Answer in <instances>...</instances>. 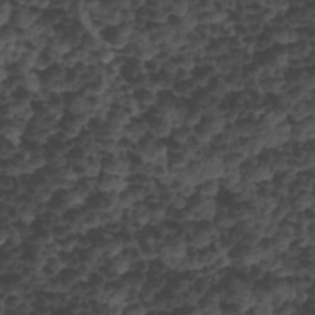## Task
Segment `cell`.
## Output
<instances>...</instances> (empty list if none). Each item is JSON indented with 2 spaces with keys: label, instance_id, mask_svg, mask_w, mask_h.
Returning a JSON list of instances; mask_svg holds the SVG:
<instances>
[{
  "label": "cell",
  "instance_id": "obj_1",
  "mask_svg": "<svg viewBox=\"0 0 315 315\" xmlns=\"http://www.w3.org/2000/svg\"><path fill=\"white\" fill-rule=\"evenodd\" d=\"M43 14L37 10L36 8H20V9L14 10L10 26L15 30H29L32 25L42 19Z\"/></svg>",
  "mask_w": 315,
  "mask_h": 315
},
{
  "label": "cell",
  "instance_id": "obj_2",
  "mask_svg": "<svg viewBox=\"0 0 315 315\" xmlns=\"http://www.w3.org/2000/svg\"><path fill=\"white\" fill-rule=\"evenodd\" d=\"M314 138L315 116H310L302 122L292 124L291 142L295 144H308V143H314Z\"/></svg>",
  "mask_w": 315,
  "mask_h": 315
},
{
  "label": "cell",
  "instance_id": "obj_3",
  "mask_svg": "<svg viewBox=\"0 0 315 315\" xmlns=\"http://www.w3.org/2000/svg\"><path fill=\"white\" fill-rule=\"evenodd\" d=\"M65 111L69 116H79L91 111L90 99L85 98L79 93L65 94Z\"/></svg>",
  "mask_w": 315,
  "mask_h": 315
},
{
  "label": "cell",
  "instance_id": "obj_4",
  "mask_svg": "<svg viewBox=\"0 0 315 315\" xmlns=\"http://www.w3.org/2000/svg\"><path fill=\"white\" fill-rule=\"evenodd\" d=\"M149 135V121L145 116L143 117L133 118L131 124L124 128V137L133 140L135 143H139Z\"/></svg>",
  "mask_w": 315,
  "mask_h": 315
},
{
  "label": "cell",
  "instance_id": "obj_5",
  "mask_svg": "<svg viewBox=\"0 0 315 315\" xmlns=\"http://www.w3.org/2000/svg\"><path fill=\"white\" fill-rule=\"evenodd\" d=\"M146 118L149 121V137L154 138L155 140L170 139L174 129L168 118Z\"/></svg>",
  "mask_w": 315,
  "mask_h": 315
},
{
  "label": "cell",
  "instance_id": "obj_6",
  "mask_svg": "<svg viewBox=\"0 0 315 315\" xmlns=\"http://www.w3.org/2000/svg\"><path fill=\"white\" fill-rule=\"evenodd\" d=\"M315 116V101L314 99H310L308 101L297 102L293 105L291 111L288 112V120L292 123L302 122L305 118Z\"/></svg>",
  "mask_w": 315,
  "mask_h": 315
},
{
  "label": "cell",
  "instance_id": "obj_7",
  "mask_svg": "<svg viewBox=\"0 0 315 315\" xmlns=\"http://www.w3.org/2000/svg\"><path fill=\"white\" fill-rule=\"evenodd\" d=\"M158 140L151 137H146L143 140H140L138 145V151L135 155L139 156V159L144 163H155L159 158V151H158Z\"/></svg>",
  "mask_w": 315,
  "mask_h": 315
},
{
  "label": "cell",
  "instance_id": "obj_8",
  "mask_svg": "<svg viewBox=\"0 0 315 315\" xmlns=\"http://www.w3.org/2000/svg\"><path fill=\"white\" fill-rule=\"evenodd\" d=\"M132 121H133V116L131 115L128 110L116 106V105H112L110 107L109 115H107V123L126 128L128 124H131Z\"/></svg>",
  "mask_w": 315,
  "mask_h": 315
},
{
  "label": "cell",
  "instance_id": "obj_9",
  "mask_svg": "<svg viewBox=\"0 0 315 315\" xmlns=\"http://www.w3.org/2000/svg\"><path fill=\"white\" fill-rule=\"evenodd\" d=\"M222 192L220 180H204L200 186H197V195L208 200H218Z\"/></svg>",
  "mask_w": 315,
  "mask_h": 315
},
{
  "label": "cell",
  "instance_id": "obj_10",
  "mask_svg": "<svg viewBox=\"0 0 315 315\" xmlns=\"http://www.w3.org/2000/svg\"><path fill=\"white\" fill-rule=\"evenodd\" d=\"M200 128H202L203 131L208 132L212 137L223 133V131L226 127V121L224 117L222 116H213V117H204L203 121L201 122Z\"/></svg>",
  "mask_w": 315,
  "mask_h": 315
},
{
  "label": "cell",
  "instance_id": "obj_11",
  "mask_svg": "<svg viewBox=\"0 0 315 315\" xmlns=\"http://www.w3.org/2000/svg\"><path fill=\"white\" fill-rule=\"evenodd\" d=\"M20 82V88L30 91L31 94L38 93L42 89V79H41V74L37 73L36 70L27 71L24 76L19 78Z\"/></svg>",
  "mask_w": 315,
  "mask_h": 315
},
{
  "label": "cell",
  "instance_id": "obj_12",
  "mask_svg": "<svg viewBox=\"0 0 315 315\" xmlns=\"http://www.w3.org/2000/svg\"><path fill=\"white\" fill-rule=\"evenodd\" d=\"M292 209L295 212H304L308 209H313L315 206L314 192L302 191L299 195L291 198Z\"/></svg>",
  "mask_w": 315,
  "mask_h": 315
},
{
  "label": "cell",
  "instance_id": "obj_13",
  "mask_svg": "<svg viewBox=\"0 0 315 315\" xmlns=\"http://www.w3.org/2000/svg\"><path fill=\"white\" fill-rule=\"evenodd\" d=\"M197 90L198 89L196 88L195 83L192 82V79H190L186 80V82H176L173 94L176 96L178 100L191 101V99Z\"/></svg>",
  "mask_w": 315,
  "mask_h": 315
},
{
  "label": "cell",
  "instance_id": "obj_14",
  "mask_svg": "<svg viewBox=\"0 0 315 315\" xmlns=\"http://www.w3.org/2000/svg\"><path fill=\"white\" fill-rule=\"evenodd\" d=\"M275 178V173L271 169L269 163L264 162V160L259 159L258 165L254 169L253 174H251V180L255 184H262V182L272 181Z\"/></svg>",
  "mask_w": 315,
  "mask_h": 315
},
{
  "label": "cell",
  "instance_id": "obj_15",
  "mask_svg": "<svg viewBox=\"0 0 315 315\" xmlns=\"http://www.w3.org/2000/svg\"><path fill=\"white\" fill-rule=\"evenodd\" d=\"M134 98L137 99L139 107L144 112V115L149 112V110L153 109L158 102V94L148 89L135 91Z\"/></svg>",
  "mask_w": 315,
  "mask_h": 315
},
{
  "label": "cell",
  "instance_id": "obj_16",
  "mask_svg": "<svg viewBox=\"0 0 315 315\" xmlns=\"http://www.w3.org/2000/svg\"><path fill=\"white\" fill-rule=\"evenodd\" d=\"M140 74H146L144 70V63H142L138 59H131L126 63L122 71H121V75L122 78L126 80L127 83H131L132 80L137 78Z\"/></svg>",
  "mask_w": 315,
  "mask_h": 315
},
{
  "label": "cell",
  "instance_id": "obj_17",
  "mask_svg": "<svg viewBox=\"0 0 315 315\" xmlns=\"http://www.w3.org/2000/svg\"><path fill=\"white\" fill-rule=\"evenodd\" d=\"M234 128L239 139H249L256 135V121H254L253 118L240 120L234 124Z\"/></svg>",
  "mask_w": 315,
  "mask_h": 315
},
{
  "label": "cell",
  "instance_id": "obj_18",
  "mask_svg": "<svg viewBox=\"0 0 315 315\" xmlns=\"http://www.w3.org/2000/svg\"><path fill=\"white\" fill-rule=\"evenodd\" d=\"M107 264H109V266L111 267L112 270H115L116 272L120 276H122V277H124L127 273H129L133 270V265H132V262L123 255V253L121 254V255L115 256V258L112 259H107Z\"/></svg>",
  "mask_w": 315,
  "mask_h": 315
},
{
  "label": "cell",
  "instance_id": "obj_19",
  "mask_svg": "<svg viewBox=\"0 0 315 315\" xmlns=\"http://www.w3.org/2000/svg\"><path fill=\"white\" fill-rule=\"evenodd\" d=\"M206 90L208 91V94L212 98L218 99V100L220 101L225 100V99H228L229 95H230V94L228 93V90H226L224 80H223L222 76H217V78L212 79V82L209 83L208 88H207Z\"/></svg>",
  "mask_w": 315,
  "mask_h": 315
},
{
  "label": "cell",
  "instance_id": "obj_20",
  "mask_svg": "<svg viewBox=\"0 0 315 315\" xmlns=\"http://www.w3.org/2000/svg\"><path fill=\"white\" fill-rule=\"evenodd\" d=\"M261 118L266 121L272 128H275L276 126H278L280 123L288 120V115L284 111H282V110L277 109V107L272 106L271 109L266 110V112L264 113V116Z\"/></svg>",
  "mask_w": 315,
  "mask_h": 315
},
{
  "label": "cell",
  "instance_id": "obj_21",
  "mask_svg": "<svg viewBox=\"0 0 315 315\" xmlns=\"http://www.w3.org/2000/svg\"><path fill=\"white\" fill-rule=\"evenodd\" d=\"M203 118H204V115H203L202 109H200V107L190 104V110H189V112H187L186 118H185V126L190 127V128H192V129L197 128V127L201 124V122L203 121Z\"/></svg>",
  "mask_w": 315,
  "mask_h": 315
},
{
  "label": "cell",
  "instance_id": "obj_22",
  "mask_svg": "<svg viewBox=\"0 0 315 315\" xmlns=\"http://www.w3.org/2000/svg\"><path fill=\"white\" fill-rule=\"evenodd\" d=\"M83 225H84V228L87 229L88 233L102 228L101 212H90L85 209V215H84V220H83Z\"/></svg>",
  "mask_w": 315,
  "mask_h": 315
},
{
  "label": "cell",
  "instance_id": "obj_23",
  "mask_svg": "<svg viewBox=\"0 0 315 315\" xmlns=\"http://www.w3.org/2000/svg\"><path fill=\"white\" fill-rule=\"evenodd\" d=\"M219 255L220 254L213 247H209L204 249V250L198 251V259H200L201 265H202V270L206 269V267L214 266L215 261H217Z\"/></svg>",
  "mask_w": 315,
  "mask_h": 315
},
{
  "label": "cell",
  "instance_id": "obj_24",
  "mask_svg": "<svg viewBox=\"0 0 315 315\" xmlns=\"http://www.w3.org/2000/svg\"><path fill=\"white\" fill-rule=\"evenodd\" d=\"M191 12V2H187V0H178V2L171 3V9H170V15L174 18L182 19L186 18Z\"/></svg>",
  "mask_w": 315,
  "mask_h": 315
},
{
  "label": "cell",
  "instance_id": "obj_25",
  "mask_svg": "<svg viewBox=\"0 0 315 315\" xmlns=\"http://www.w3.org/2000/svg\"><path fill=\"white\" fill-rule=\"evenodd\" d=\"M298 185L300 186L302 191L305 192H314V186H315V178H314V171H303V173L297 174V180Z\"/></svg>",
  "mask_w": 315,
  "mask_h": 315
},
{
  "label": "cell",
  "instance_id": "obj_26",
  "mask_svg": "<svg viewBox=\"0 0 315 315\" xmlns=\"http://www.w3.org/2000/svg\"><path fill=\"white\" fill-rule=\"evenodd\" d=\"M27 165H29L30 170L32 173H40L43 169H46L48 167V163H47V158L45 155V153H36L31 154L27 160Z\"/></svg>",
  "mask_w": 315,
  "mask_h": 315
},
{
  "label": "cell",
  "instance_id": "obj_27",
  "mask_svg": "<svg viewBox=\"0 0 315 315\" xmlns=\"http://www.w3.org/2000/svg\"><path fill=\"white\" fill-rule=\"evenodd\" d=\"M193 133H195V129L190 128V127H187V126H182L180 127V128L174 129L173 133H171L170 139L174 140V142L180 143V144L185 145L193 137Z\"/></svg>",
  "mask_w": 315,
  "mask_h": 315
},
{
  "label": "cell",
  "instance_id": "obj_28",
  "mask_svg": "<svg viewBox=\"0 0 315 315\" xmlns=\"http://www.w3.org/2000/svg\"><path fill=\"white\" fill-rule=\"evenodd\" d=\"M20 146L14 144L10 140L2 138V143H0V159L2 160H12L19 153Z\"/></svg>",
  "mask_w": 315,
  "mask_h": 315
},
{
  "label": "cell",
  "instance_id": "obj_29",
  "mask_svg": "<svg viewBox=\"0 0 315 315\" xmlns=\"http://www.w3.org/2000/svg\"><path fill=\"white\" fill-rule=\"evenodd\" d=\"M270 242L276 254H284L289 245H291L293 239L289 237L283 235V234H281V233H277L275 237L272 238V239H270Z\"/></svg>",
  "mask_w": 315,
  "mask_h": 315
},
{
  "label": "cell",
  "instance_id": "obj_30",
  "mask_svg": "<svg viewBox=\"0 0 315 315\" xmlns=\"http://www.w3.org/2000/svg\"><path fill=\"white\" fill-rule=\"evenodd\" d=\"M213 223L223 233L230 230L231 228L237 225V220L234 219V217H231L230 213H218Z\"/></svg>",
  "mask_w": 315,
  "mask_h": 315
},
{
  "label": "cell",
  "instance_id": "obj_31",
  "mask_svg": "<svg viewBox=\"0 0 315 315\" xmlns=\"http://www.w3.org/2000/svg\"><path fill=\"white\" fill-rule=\"evenodd\" d=\"M190 162L189 159L184 153H176V154H169V168L171 171H179L184 170L189 167Z\"/></svg>",
  "mask_w": 315,
  "mask_h": 315
},
{
  "label": "cell",
  "instance_id": "obj_32",
  "mask_svg": "<svg viewBox=\"0 0 315 315\" xmlns=\"http://www.w3.org/2000/svg\"><path fill=\"white\" fill-rule=\"evenodd\" d=\"M117 54H118V52H116L115 49L110 48L109 46H105L104 48L100 49V51L96 52L95 56H96V59H98L99 64L106 67V65L112 64L115 58L117 57Z\"/></svg>",
  "mask_w": 315,
  "mask_h": 315
},
{
  "label": "cell",
  "instance_id": "obj_33",
  "mask_svg": "<svg viewBox=\"0 0 315 315\" xmlns=\"http://www.w3.org/2000/svg\"><path fill=\"white\" fill-rule=\"evenodd\" d=\"M14 7L13 3L9 0H4L0 4V26L5 27L9 26L10 21H12L13 14H14Z\"/></svg>",
  "mask_w": 315,
  "mask_h": 315
},
{
  "label": "cell",
  "instance_id": "obj_34",
  "mask_svg": "<svg viewBox=\"0 0 315 315\" xmlns=\"http://www.w3.org/2000/svg\"><path fill=\"white\" fill-rule=\"evenodd\" d=\"M129 43L135 46L137 48H142V47L148 46L150 43V35L148 34L145 29H135Z\"/></svg>",
  "mask_w": 315,
  "mask_h": 315
},
{
  "label": "cell",
  "instance_id": "obj_35",
  "mask_svg": "<svg viewBox=\"0 0 315 315\" xmlns=\"http://www.w3.org/2000/svg\"><path fill=\"white\" fill-rule=\"evenodd\" d=\"M159 52H160L159 48H156V47H154L153 45H150V43H149L148 46L142 47V48H138L137 58H135V59L140 60L142 63L149 62V60L154 59V58L158 56V53H159Z\"/></svg>",
  "mask_w": 315,
  "mask_h": 315
},
{
  "label": "cell",
  "instance_id": "obj_36",
  "mask_svg": "<svg viewBox=\"0 0 315 315\" xmlns=\"http://www.w3.org/2000/svg\"><path fill=\"white\" fill-rule=\"evenodd\" d=\"M102 21L107 27H118L121 24H123L122 12L118 9L109 10L102 19Z\"/></svg>",
  "mask_w": 315,
  "mask_h": 315
},
{
  "label": "cell",
  "instance_id": "obj_37",
  "mask_svg": "<svg viewBox=\"0 0 315 315\" xmlns=\"http://www.w3.org/2000/svg\"><path fill=\"white\" fill-rule=\"evenodd\" d=\"M16 42H18V30H15L10 25L9 26L2 27V32H0V46Z\"/></svg>",
  "mask_w": 315,
  "mask_h": 315
},
{
  "label": "cell",
  "instance_id": "obj_38",
  "mask_svg": "<svg viewBox=\"0 0 315 315\" xmlns=\"http://www.w3.org/2000/svg\"><path fill=\"white\" fill-rule=\"evenodd\" d=\"M135 203H137V201H135L132 192L129 191V189H127L126 191L120 193V197H118V206H120L121 208H123L124 211L133 208Z\"/></svg>",
  "mask_w": 315,
  "mask_h": 315
},
{
  "label": "cell",
  "instance_id": "obj_39",
  "mask_svg": "<svg viewBox=\"0 0 315 315\" xmlns=\"http://www.w3.org/2000/svg\"><path fill=\"white\" fill-rule=\"evenodd\" d=\"M245 158L238 153H229L224 159H223V164L225 168L229 169H239L242 164L244 163Z\"/></svg>",
  "mask_w": 315,
  "mask_h": 315
},
{
  "label": "cell",
  "instance_id": "obj_40",
  "mask_svg": "<svg viewBox=\"0 0 315 315\" xmlns=\"http://www.w3.org/2000/svg\"><path fill=\"white\" fill-rule=\"evenodd\" d=\"M158 294H159V292H158L148 281H146V283L142 287V289H140V298H142V302H144L146 304H150L153 302Z\"/></svg>",
  "mask_w": 315,
  "mask_h": 315
},
{
  "label": "cell",
  "instance_id": "obj_41",
  "mask_svg": "<svg viewBox=\"0 0 315 315\" xmlns=\"http://www.w3.org/2000/svg\"><path fill=\"white\" fill-rule=\"evenodd\" d=\"M149 313L148 304L144 302H138L134 304H127L126 309H124V314L131 315H143Z\"/></svg>",
  "mask_w": 315,
  "mask_h": 315
},
{
  "label": "cell",
  "instance_id": "obj_42",
  "mask_svg": "<svg viewBox=\"0 0 315 315\" xmlns=\"http://www.w3.org/2000/svg\"><path fill=\"white\" fill-rule=\"evenodd\" d=\"M129 191L132 192L133 197L135 198V201L138 202H144L146 196H148V189L144 186V185H129Z\"/></svg>",
  "mask_w": 315,
  "mask_h": 315
},
{
  "label": "cell",
  "instance_id": "obj_43",
  "mask_svg": "<svg viewBox=\"0 0 315 315\" xmlns=\"http://www.w3.org/2000/svg\"><path fill=\"white\" fill-rule=\"evenodd\" d=\"M176 60H178L179 68L182 69V70H187L193 73V70L196 69V62L193 56H178L176 57Z\"/></svg>",
  "mask_w": 315,
  "mask_h": 315
},
{
  "label": "cell",
  "instance_id": "obj_44",
  "mask_svg": "<svg viewBox=\"0 0 315 315\" xmlns=\"http://www.w3.org/2000/svg\"><path fill=\"white\" fill-rule=\"evenodd\" d=\"M269 273L266 272L264 269H262L260 265H255V266H251L250 270H249L248 276L251 278L254 282H260V281H264L265 278L267 277Z\"/></svg>",
  "mask_w": 315,
  "mask_h": 315
},
{
  "label": "cell",
  "instance_id": "obj_45",
  "mask_svg": "<svg viewBox=\"0 0 315 315\" xmlns=\"http://www.w3.org/2000/svg\"><path fill=\"white\" fill-rule=\"evenodd\" d=\"M169 271H168L167 265L164 264V261L160 259L154 260L150 262V271H149V275H168Z\"/></svg>",
  "mask_w": 315,
  "mask_h": 315
},
{
  "label": "cell",
  "instance_id": "obj_46",
  "mask_svg": "<svg viewBox=\"0 0 315 315\" xmlns=\"http://www.w3.org/2000/svg\"><path fill=\"white\" fill-rule=\"evenodd\" d=\"M179 70H180V68H179L176 58H170V59L168 60V62H165L162 67V73L168 74V75L171 76H176Z\"/></svg>",
  "mask_w": 315,
  "mask_h": 315
},
{
  "label": "cell",
  "instance_id": "obj_47",
  "mask_svg": "<svg viewBox=\"0 0 315 315\" xmlns=\"http://www.w3.org/2000/svg\"><path fill=\"white\" fill-rule=\"evenodd\" d=\"M140 254H142V258L146 260V261H154V260L159 259L158 256V250L156 247H149V245H139Z\"/></svg>",
  "mask_w": 315,
  "mask_h": 315
},
{
  "label": "cell",
  "instance_id": "obj_48",
  "mask_svg": "<svg viewBox=\"0 0 315 315\" xmlns=\"http://www.w3.org/2000/svg\"><path fill=\"white\" fill-rule=\"evenodd\" d=\"M162 67L163 64L156 59V58L144 63V70L148 75H156V74H160L162 73Z\"/></svg>",
  "mask_w": 315,
  "mask_h": 315
},
{
  "label": "cell",
  "instance_id": "obj_49",
  "mask_svg": "<svg viewBox=\"0 0 315 315\" xmlns=\"http://www.w3.org/2000/svg\"><path fill=\"white\" fill-rule=\"evenodd\" d=\"M255 225H256V219L254 217H251V215H249V217L244 218V219L238 220L237 222L238 228H239L242 231H244V233H249V231L253 230V229L255 228Z\"/></svg>",
  "mask_w": 315,
  "mask_h": 315
},
{
  "label": "cell",
  "instance_id": "obj_50",
  "mask_svg": "<svg viewBox=\"0 0 315 315\" xmlns=\"http://www.w3.org/2000/svg\"><path fill=\"white\" fill-rule=\"evenodd\" d=\"M277 233H278V224H277V223H275V222H271L270 224L264 225L261 228V237H262V239L270 240V239H272V238L275 237Z\"/></svg>",
  "mask_w": 315,
  "mask_h": 315
},
{
  "label": "cell",
  "instance_id": "obj_51",
  "mask_svg": "<svg viewBox=\"0 0 315 315\" xmlns=\"http://www.w3.org/2000/svg\"><path fill=\"white\" fill-rule=\"evenodd\" d=\"M18 184V179L10 178V176H3L0 178V190L5 192H12Z\"/></svg>",
  "mask_w": 315,
  "mask_h": 315
},
{
  "label": "cell",
  "instance_id": "obj_52",
  "mask_svg": "<svg viewBox=\"0 0 315 315\" xmlns=\"http://www.w3.org/2000/svg\"><path fill=\"white\" fill-rule=\"evenodd\" d=\"M187 206H189V200L186 197H184L182 195H175L169 208L174 209V211H181V209H186Z\"/></svg>",
  "mask_w": 315,
  "mask_h": 315
},
{
  "label": "cell",
  "instance_id": "obj_53",
  "mask_svg": "<svg viewBox=\"0 0 315 315\" xmlns=\"http://www.w3.org/2000/svg\"><path fill=\"white\" fill-rule=\"evenodd\" d=\"M16 116H18V113H16L12 104L2 106V109H0V118H2V121H12Z\"/></svg>",
  "mask_w": 315,
  "mask_h": 315
},
{
  "label": "cell",
  "instance_id": "obj_54",
  "mask_svg": "<svg viewBox=\"0 0 315 315\" xmlns=\"http://www.w3.org/2000/svg\"><path fill=\"white\" fill-rule=\"evenodd\" d=\"M214 266L218 270H230L231 269V259L229 254H222L218 256L217 261H215Z\"/></svg>",
  "mask_w": 315,
  "mask_h": 315
},
{
  "label": "cell",
  "instance_id": "obj_55",
  "mask_svg": "<svg viewBox=\"0 0 315 315\" xmlns=\"http://www.w3.org/2000/svg\"><path fill=\"white\" fill-rule=\"evenodd\" d=\"M294 228L295 225L292 224V223L287 222V220H283V222L278 223V233L283 234V235L289 237L293 239V234H294Z\"/></svg>",
  "mask_w": 315,
  "mask_h": 315
},
{
  "label": "cell",
  "instance_id": "obj_56",
  "mask_svg": "<svg viewBox=\"0 0 315 315\" xmlns=\"http://www.w3.org/2000/svg\"><path fill=\"white\" fill-rule=\"evenodd\" d=\"M69 31L71 32V34L79 36V37H83L85 34H88V30L85 29V26H83L82 24L79 23V21H74V24L71 25L70 29H69Z\"/></svg>",
  "mask_w": 315,
  "mask_h": 315
},
{
  "label": "cell",
  "instance_id": "obj_57",
  "mask_svg": "<svg viewBox=\"0 0 315 315\" xmlns=\"http://www.w3.org/2000/svg\"><path fill=\"white\" fill-rule=\"evenodd\" d=\"M180 195L186 197L187 200H190V198L195 197L197 195V186H195V185H185Z\"/></svg>",
  "mask_w": 315,
  "mask_h": 315
},
{
  "label": "cell",
  "instance_id": "obj_58",
  "mask_svg": "<svg viewBox=\"0 0 315 315\" xmlns=\"http://www.w3.org/2000/svg\"><path fill=\"white\" fill-rule=\"evenodd\" d=\"M13 101H14V94L2 91V94H0V104H2V106L13 104Z\"/></svg>",
  "mask_w": 315,
  "mask_h": 315
},
{
  "label": "cell",
  "instance_id": "obj_59",
  "mask_svg": "<svg viewBox=\"0 0 315 315\" xmlns=\"http://www.w3.org/2000/svg\"><path fill=\"white\" fill-rule=\"evenodd\" d=\"M0 71H2V76H0V84H2V83H5L7 80H9L10 78H12V74H10V70L8 67H2Z\"/></svg>",
  "mask_w": 315,
  "mask_h": 315
}]
</instances>
